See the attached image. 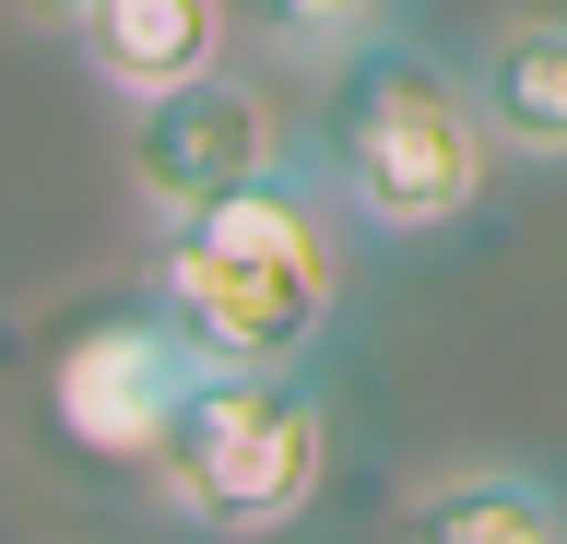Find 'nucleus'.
Returning a JSON list of instances; mask_svg holds the SVG:
<instances>
[{
    "instance_id": "nucleus-1",
    "label": "nucleus",
    "mask_w": 567,
    "mask_h": 544,
    "mask_svg": "<svg viewBox=\"0 0 567 544\" xmlns=\"http://www.w3.org/2000/svg\"><path fill=\"white\" fill-rule=\"evenodd\" d=\"M354 237L367 225L343 214V189L319 178L308 143H296L272 178H248L225 202H202V214L154 225L142 296L202 343V367H308L331 343V320H343Z\"/></svg>"
},
{
    "instance_id": "nucleus-2",
    "label": "nucleus",
    "mask_w": 567,
    "mask_h": 544,
    "mask_svg": "<svg viewBox=\"0 0 567 544\" xmlns=\"http://www.w3.org/2000/svg\"><path fill=\"white\" fill-rule=\"evenodd\" d=\"M308 166L343 189V214L390 249L450 237L496 189V119L473 95V60H437L414 37H367L354 60L308 72Z\"/></svg>"
},
{
    "instance_id": "nucleus-3",
    "label": "nucleus",
    "mask_w": 567,
    "mask_h": 544,
    "mask_svg": "<svg viewBox=\"0 0 567 544\" xmlns=\"http://www.w3.org/2000/svg\"><path fill=\"white\" fill-rule=\"evenodd\" d=\"M319 473H331V414H319L308 367H202L142 485L189 533H284L308 521Z\"/></svg>"
},
{
    "instance_id": "nucleus-4",
    "label": "nucleus",
    "mask_w": 567,
    "mask_h": 544,
    "mask_svg": "<svg viewBox=\"0 0 567 544\" xmlns=\"http://www.w3.org/2000/svg\"><path fill=\"white\" fill-rule=\"evenodd\" d=\"M284 154H296V119L237 60H213V72H189V83L131 107V202H142V225H177L202 202H225V189L272 178Z\"/></svg>"
},
{
    "instance_id": "nucleus-5",
    "label": "nucleus",
    "mask_w": 567,
    "mask_h": 544,
    "mask_svg": "<svg viewBox=\"0 0 567 544\" xmlns=\"http://www.w3.org/2000/svg\"><path fill=\"white\" fill-rule=\"evenodd\" d=\"M189 379H202V343L142 296V308H106V320H83L48 356V414H60L71 450H95V462H154V438H166V414L189 402Z\"/></svg>"
},
{
    "instance_id": "nucleus-6",
    "label": "nucleus",
    "mask_w": 567,
    "mask_h": 544,
    "mask_svg": "<svg viewBox=\"0 0 567 544\" xmlns=\"http://www.w3.org/2000/svg\"><path fill=\"white\" fill-rule=\"evenodd\" d=\"M473 95L508 166H567V12H496L473 48Z\"/></svg>"
},
{
    "instance_id": "nucleus-7",
    "label": "nucleus",
    "mask_w": 567,
    "mask_h": 544,
    "mask_svg": "<svg viewBox=\"0 0 567 544\" xmlns=\"http://www.w3.org/2000/svg\"><path fill=\"white\" fill-rule=\"evenodd\" d=\"M225 48H237L225 0H95V24L71 37V60H83L118 107H142V95H166V83L213 72Z\"/></svg>"
},
{
    "instance_id": "nucleus-8",
    "label": "nucleus",
    "mask_w": 567,
    "mask_h": 544,
    "mask_svg": "<svg viewBox=\"0 0 567 544\" xmlns=\"http://www.w3.org/2000/svg\"><path fill=\"white\" fill-rule=\"evenodd\" d=\"M402 533L425 544H567V485L532 462H450L402 485Z\"/></svg>"
},
{
    "instance_id": "nucleus-9",
    "label": "nucleus",
    "mask_w": 567,
    "mask_h": 544,
    "mask_svg": "<svg viewBox=\"0 0 567 544\" xmlns=\"http://www.w3.org/2000/svg\"><path fill=\"white\" fill-rule=\"evenodd\" d=\"M402 12H414V0H225L237 48L272 60V72H331V60H354L367 37H402Z\"/></svg>"
},
{
    "instance_id": "nucleus-10",
    "label": "nucleus",
    "mask_w": 567,
    "mask_h": 544,
    "mask_svg": "<svg viewBox=\"0 0 567 544\" xmlns=\"http://www.w3.org/2000/svg\"><path fill=\"white\" fill-rule=\"evenodd\" d=\"M24 24H35V37H60V48H71L83 24H95V0H24Z\"/></svg>"
}]
</instances>
